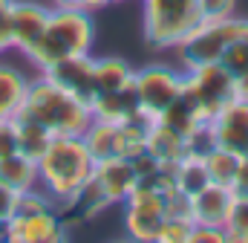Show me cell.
Wrapping results in <instances>:
<instances>
[{
	"instance_id": "6",
	"label": "cell",
	"mask_w": 248,
	"mask_h": 243,
	"mask_svg": "<svg viewBox=\"0 0 248 243\" xmlns=\"http://www.w3.org/2000/svg\"><path fill=\"white\" fill-rule=\"evenodd\" d=\"M185 90L196 99V104L202 107V113L208 116V122L214 119L225 104H231L237 96V81L234 75L219 64H199L185 69Z\"/></svg>"
},
{
	"instance_id": "14",
	"label": "cell",
	"mask_w": 248,
	"mask_h": 243,
	"mask_svg": "<svg viewBox=\"0 0 248 243\" xmlns=\"http://www.w3.org/2000/svg\"><path fill=\"white\" fill-rule=\"evenodd\" d=\"M237 191L234 185H222V182H208L199 194H193V220L196 223H211V226H222L228 217V208L234 203Z\"/></svg>"
},
{
	"instance_id": "2",
	"label": "cell",
	"mask_w": 248,
	"mask_h": 243,
	"mask_svg": "<svg viewBox=\"0 0 248 243\" xmlns=\"http://www.w3.org/2000/svg\"><path fill=\"white\" fill-rule=\"evenodd\" d=\"M93 41H95L93 12H84L75 6H52L46 26H44V35L23 55H26V61H32L38 67V72H44L63 58L90 55Z\"/></svg>"
},
{
	"instance_id": "35",
	"label": "cell",
	"mask_w": 248,
	"mask_h": 243,
	"mask_svg": "<svg viewBox=\"0 0 248 243\" xmlns=\"http://www.w3.org/2000/svg\"><path fill=\"white\" fill-rule=\"evenodd\" d=\"M234 191L248 194V154L240 156V168H237V177H234Z\"/></svg>"
},
{
	"instance_id": "11",
	"label": "cell",
	"mask_w": 248,
	"mask_h": 243,
	"mask_svg": "<svg viewBox=\"0 0 248 243\" xmlns=\"http://www.w3.org/2000/svg\"><path fill=\"white\" fill-rule=\"evenodd\" d=\"M44 75H49L55 84H61L63 90H69L84 104H90L95 99V58L93 55L63 58L58 64H52L49 69H44Z\"/></svg>"
},
{
	"instance_id": "16",
	"label": "cell",
	"mask_w": 248,
	"mask_h": 243,
	"mask_svg": "<svg viewBox=\"0 0 248 243\" xmlns=\"http://www.w3.org/2000/svg\"><path fill=\"white\" fill-rule=\"evenodd\" d=\"M90 110H93V119L116 122V124L127 122L133 113L141 110L136 84H127L122 90H113V93H95V99L90 102Z\"/></svg>"
},
{
	"instance_id": "10",
	"label": "cell",
	"mask_w": 248,
	"mask_h": 243,
	"mask_svg": "<svg viewBox=\"0 0 248 243\" xmlns=\"http://www.w3.org/2000/svg\"><path fill=\"white\" fill-rule=\"evenodd\" d=\"M49 9L32 0H12L9 6V29H12V50L17 52H29L38 38L44 35Z\"/></svg>"
},
{
	"instance_id": "24",
	"label": "cell",
	"mask_w": 248,
	"mask_h": 243,
	"mask_svg": "<svg viewBox=\"0 0 248 243\" xmlns=\"http://www.w3.org/2000/svg\"><path fill=\"white\" fill-rule=\"evenodd\" d=\"M222 232H225L228 243H248V194L237 191V197L228 208V217L222 223Z\"/></svg>"
},
{
	"instance_id": "17",
	"label": "cell",
	"mask_w": 248,
	"mask_h": 243,
	"mask_svg": "<svg viewBox=\"0 0 248 243\" xmlns=\"http://www.w3.org/2000/svg\"><path fill=\"white\" fill-rule=\"evenodd\" d=\"M26 87H29V75L15 64L0 61V122L15 119L26 96Z\"/></svg>"
},
{
	"instance_id": "7",
	"label": "cell",
	"mask_w": 248,
	"mask_h": 243,
	"mask_svg": "<svg viewBox=\"0 0 248 243\" xmlns=\"http://www.w3.org/2000/svg\"><path fill=\"white\" fill-rule=\"evenodd\" d=\"M124 206V229L133 241L139 243H156L159 229L165 220V194L136 182L130 197L122 203Z\"/></svg>"
},
{
	"instance_id": "26",
	"label": "cell",
	"mask_w": 248,
	"mask_h": 243,
	"mask_svg": "<svg viewBox=\"0 0 248 243\" xmlns=\"http://www.w3.org/2000/svg\"><path fill=\"white\" fill-rule=\"evenodd\" d=\"M219 64L234 75V78H240V75H246L248 72V47L243 44V38H237L225 52H222V58Z\"/></svg>"
},
{
	"instance_id": "12",
	"label": "cell",
	"mask_w": 248,
	"mask_h": 243,
	"mask_svg": "<svg viewBox=\"0 0 248 243\" xmlns=\"http://www.w3.org/2000/svg\"><path fill=\"white\" fill-rule=\"evenodd\" d=\"M211 130L217 145L237 154H248V99H234L231 104H225L211 119Z\"/></svg>"
},
{
	"instance_id": "8",
	"label": "cell",
	"mask_w": 248,
	"mask_h": 243,
	"mask_svg": "<svg viewBox=\"0 0 248 243\" xmlns=\"http://www.w3.org/2000/svg\"><path fill=\"white\" fill-rule=\"evenodd\" d=\"M133 84H136V93H139V104L147 113L162 116V110L182 93L185 69H173L168 64H150V67L136 69Z\"/></svg>"
},
{
	"instance_id": "19",
	"label": "cell",
	"mask_w": 248,
	"mask_h": 243,
	"mask_svg": "<svg viewBox=\"0 0 248 243\" xmlns=\"http://www.w3.org/2000/svg\"><path fill=\"white\" fill-rule=\"evenodd\" d=\"M0 182L9 185L12 191L23 194V191H32L38 188V162L23 156V154H12L6 159H0Z\"/></svg>"
},
{
	"instance_id": "37",
	"label": "cell",
	"mask_w": 248,
	"mask_h": 243,
	"mask_svg": "<svg viewBox=\"0 0 248 243\" xmlns=\"http://www.w3.org/2000/svg\"><path fill=\"white\" fill-rule=\"evenodd\" d=\"M240 38H243V44L248 47V17L243 20V32H240Z\"/></svg>"
},
{
	"instance_id": "39",
	"label": "cell",
	"mask_w": 248,
	"mask_h": 243,
	"mask_svg": "<svg viewBox=\"0 0 248 243\" xmlns=\"http://www.w3.org/2000/svg\"><path fill=\"white\" fill-rule=\"evenodd\" d=\"M110 3H119V0H110Z\"/></svg>"
},
{
	"instance_id": "23",
	"label": "cell",
	"mask_w": 248,
	"mask_h": 243,
	"mask_svg": "<svg viewBox=\"0 0 248 243\" xmlns=\"http://www.w3.org/2000/svg\"><path fill=\"white\" fill-rule=\"evenodd\" d=\"M240 156L237 151H228L222 145L211 148L205 154V165H208V174L214 182H222V185H234V177H237V168H240Z\"/></svg>"
},
{
	"instance_id": "1",
	"label": "cell",
	"mask_w": 248,
	"mask_h": 243,
	"mask_svg": "<svg viewBox=\"0 0 248 243\" xmlns=\"http://www.w3.org/2000/svg\"><path fill=\"white\" fill-rule=\"evenodd\" d=\"M15 116L44 124L52 136H84V130L93 124L90 104L75 99L69 90H63L61 84H55L44 72L29 78L26 96H23L20 110Z\"/></svg>"
},
{
	"instance_id": "33",
	"label": "cell",
	"mask_w": 248,
	"mask_h": 243,
	"mask_svg": "<svg viewBox=\"0 0 248 243\" xmlns=\"http://www.w3.org/2000/svg\"><path fill=\"white\" fill-rule=\"evenodd\" d=\"M12 50V29H9V9L0 12V58Z\"/></svg>"
},
{
	"instance_id": "25",
	"label": "cell",
	"mask_w": 248,
	"mask_h": 243,
	"mask_svg": "<svg viewBox=\"0 0 248 243\" xmlns=\"http://www.w3.org/2000/svg\"><path fill=\"white\" fill-rule=\"evenodd\" d=\"M190 229H193V220L187 217H165L156 243H190Z\"/></svg>"
},
{
	"instance_id": "29",
	"label": "cell",
	"mask_w": 248,
	"mask_h": 243,
	"mask_svg": "<svg viewBox=\"0 0 248 243\" xmlns=\"http://www.w3.org/2000/svg\"><path fill=\"white\" fill-rule=\"evenodd\" d=\"M237 9V0H196V12L202 20H222L231 17Z\"/></svg>"
},
{
	"instance_id": "30",
	"label": "cell",
	"mask_w": 248,
	"mask_h": 243,
	"mask_svg": "<svg viewBox=\"0 0 248 243\" xmlns=\"http://www.w3.org/2000/svg\"><path fill=\"white\" fill-rule=\"evenodd\" d=\"M205 241L228 243V241H225L222 226H211V223H196V220H193V229H190V243H205Z\"/></svg>"
},
{
	"instance_id": "3",
	"label": "cell",
	"mask_w": 248,
	"mask_h": 243,
	"mask_svg": "<svg viewBox=\"0 0 248 243\" xmlns=\"http://www.w3.org/2000/svg\"><path fill=\"white\" fill-rule=\"evenodd\" d=\"M95 159L81 136H52L49 148L38 159V182L52 197L55 208L69 203L78 188L93 177Z\"/></svg>"
},
{
	"instance_id": "32",
	"label": "cell",
	"mask_w": 248,
	"mask_h": 243,
	"mask_svg": "<svg viewBox=\"0 0 248 243\" xmlns=\"http://www.w3.org/2000/svg\"><path fill=\"white\" fill-rule=\"evenodd\" d=\"M17 191H12L9 185H3L0 182V223H6L15 211H17Z\"/></svg>"
},
{
	"instance_id": "31",
	"label": "cell",
	"mask_w": 248,
	"mask_h": 243,
	"mask_svg": "<svg viewBox=\"0 0 248 243\" xmlns=\"http://www.w3.org/2000/svg\"><path fill=\"white\" fill-rule=\"evenodd\" d=\"M17 154V130H15V122L6 119L0 122V159Z\"/></svg>"
},
{
	"instance_id": "27",
	"label": "cell",
	"mask_w": 248,
	"mask_h": 243,
	"mask_svg": "<svg viewBox=\"0 0 248 243\" xmlns=\"http://www.w3.org/2000/svg\"><path fill=\"white\" fill-rule=\"evenodd\" d=\"M165 217H187V220H193V200L185 191H179L176 185L170 191H165Z\"/></svg>"
},
{
	"instance_id": "34",
	"label": "cell",
	"mask_w": 248,
	"mask_h": 243,
	"mask_svg": "<svg viewBox=\"0 0 248 243\" xmlns=\"http://www.w3.org/2000/svg\"><path fill=\"white\" fill-rule=\"evenodd\" d=\"M55 6H75L84 12H98V9L110 6V0H55Z\"/></svg>"
},
{
	"instance_id": "36",
	"label": "cell",
	"mask_w": 248,
	"mask_h": 243,
	"mask_svg": "<svg viewBox=\"0 0 248 243\" xmlns=\"http://www.w3.org/2000/svg\"><path fill=\"white\" fill-rule=\"evenodd\" d=\"M234 81H237V96L240 99H248V72L240 75V78H234Z\"/></svg>"
},
{
	"instance_id": "13",
	"label": "cell",
	"mask_w": 248,
	"mask_h": 243,
	"mask_svg": "<svg viewBox=\"0 0 248 243\" xmlns=\"http://www.w3.org/2000/svg\"><path fill=\"white\" fill-rule=\"evenodd\" d=\"M84 145L90 148L93 159L101 162V159H113V156H130V142L124 136L122 124L116 122H101L93 119V124L84 130Z\"/></svg>"
},
{
	"instance_id": "5",
	"label": "cell",
	"mask_w": 248,
	"mask_h": 243,
	"mask_svg": "<svg viewBox=\"0 0 248 243\" xmlns=\"http://www.w3.org/2000/svg\"><path fill=\"white\" fill-rule=\"evenodd\" d=\"M246 17H222V20H199L185 38L179 41L176 52L182 61V69L199 67V64H214L222 58V52L240 38Z\"/></svg>"
},
{
	"instance_id": "22",
	"label": "cell",
	"mask_w": 248,
	"mask_h": 243,
	"mask_svg": "<svg viewBox=\"0 0 248 243\" xmlns=\"http://www.w3.org/2000/svg\"><path fill=\"white\" fill-rule=\"evenodd\" d=\"M136 69L124 58H95V93H113L133 84Z\"/></svg>"
},
{
	"instance_id": "28",
	"label": "cell",
	"mask_w": 248,
	"mask_h": 243,
	"mask_svg": "<svg viewBox=\"0 0 248 243\" xmlns=\"http://www.w3.org/2000/svg\"><path fill=\"white\" fill-rule=\"evenodd\" d=\"M185 145H187V154H199V156H205L211 148H217L211 122H208V124H199L196 130H190V133L185 136Z\"/></svg>"
},
{
	"instance_id": "38",
	"label": "cell",
	"mask_w": 248,
	"mask_h": 243,
	"mask_svg": "<svg viewBox=\"0 0 248 243\" xmlns=\"http://www.w3.org/2000/svg\"><path fill=\"white\" fill-rule=\"evenodd\" d=\"M9 6H12V0H0V12H6Z\"/></svg>"
},
{
	"instance_id": "21",
	"label": "cell",
	"mask_w": 248,
	"mask_h": 243,
	"mask_svg": "<svg viewBox=\"0 0 248 243\" xmlns=\"http://www.w3.org/2000/svg\"><path fill=\"white\" fill-rule=\"evenodd\" d=\"M12 122H15V130H17V154H23V156L38 162L44 156V151L49 148L52 133L44 124H38L32 119H23V116H15Z\"/></svg>"
},
{
	"instance_id": "4",
	"label": "cell",
	"mask_w": 248,
	"mask_h": 243,
	"mask_svg": "<svg viewBox=\"0 0 248 243\" xmlns=\"http://www.w3.org/2000/svg\"><path fill=\"white\" fill-rule=\"evenodd\" d=\"M144 38L153 50H176L179 41L202 20L196 0H141Z\"/></svg>"
},
{
	"instance_id": "9",
	"label": "cell",
	"mask_w": 248,
	"mask_h": 243,
	"mask_svg": "<svg viewBox=\"0 0 248 243\" xmlns=\"http://www.w3.org/2000/svg\"><path fill=\"white\" fill-rule=\"evenodd\" d=\"M69 238V229L58 208L38 214H12L3 223V241L9 243H58Z\"/></svg>"
},
{
	"instance_id": "18",
	"label": "cell",
	"mask_w": 248,
	"mask_h": 243,
	"mask_svg": "<svg viewBox=\"0 0 248 243\" xmlns=\"http://www.w3.org/2000/svg\"><path fill=\"white\" fill-rule=\"evenodd\" d=\"M144 151H150L162 165H176V162L187 154V145H185V136H182V133H176L173 127H168L165 122L156 119V124H153L150 133H147Z\"/></svg>"
},
{
	"instance_id": "15",
	"label": "cell",
	"mask_w": 248,
	"mask_h": 243,
	"mask_svg": "<svg viewBox=\"0 0 248 243\" xmlns=\"http://www.w3.org/2000/svg\"><path fill=\"white\" fill-rule=\"evenodd\" d=\"M93 177L101 182V188L107 191V197L113 200V206H122L124 200L130 197V191L136 188V182H139V177H136V171H133V165H130L127 156H113V159L95 162Z\"/></svg>"
},
{
	"instance_id": "20",
	"label": "cell",
	"mask_w": 248,
	"mask_h": 243,
	"mask_svg": "<svg viewBox=\"0 0 248 243\" xmlns=\"http://www.w3.org/2000/svg\"><path fill=\"white\" fill-rule=\"evenodd\" d=\"M173 168V182L179 191H185L187 197L199 194L208 182H211V174H208V165H205V156L199 154H185Z\"/></svg>"
}]
</instances>
